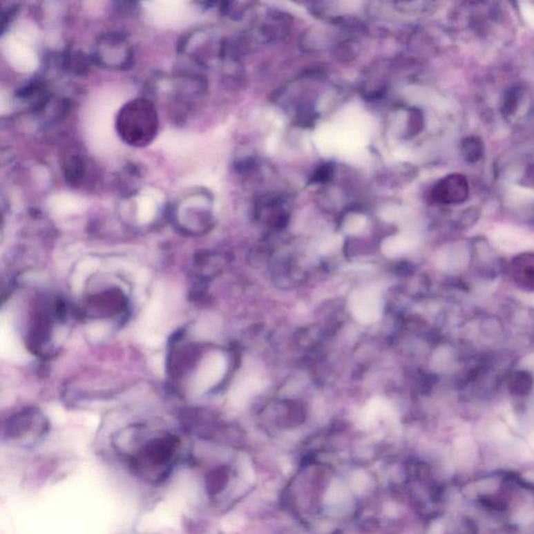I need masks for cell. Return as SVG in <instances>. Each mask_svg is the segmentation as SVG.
<instances>
[{
	"label": "cell",
	"instance_id": "1",
	"mask_svg": "<svg viewBox=\"0 0 534 534\" xmlns=\"http://www.w3.org/2000/svg\"><path fill=\"white\" fill-rule=\"evenodd\" d=\"M159 126L157 110L147 98L126 102L117 115L116 128L122 140L132 146L142 147L155 139Z\"/></svg>",
	"mask_w": 534,
	"mask_h": 534
},
{
	"label": "cell",
	"instance_id": "2",
	"mask_svg": "<svg viewBox=\"0 0 534 534\" xmlns=\"http://www.w3.org/2000/svg\"><path fill=\"white\" fill-rule=\"evenodd\" d=\"M173 302L166 290H158L145 309L138 328V337L147 347H155L164 341L173 323Z\"/></svg>",
	"mask_w": 534,
	"mask_h": 534
},
{
	"label": "cell",
	"instance_id": "3",
	"mask_svg": "<svg viewBox=\"0 0 534 534\" xmlns=\"http://www.w3.org/2000/svg\"><path fill=\"white\" fill-rule=\"evenodd\" d=\"M133 60L132 45L124 35L108 32L96 43L94 61L110 69H126Z\"/></svg>",
	"mask_w": 534,
	"mask_h": 534
},
{
	"label": "cell",
	"instance_id": "4",
	"mask_svg": "<svg viewBox=\"0 0 534 534\" xmlns=\"http://www.w3.org/2000/svg\"><path fill=\"white\" fill-rule=\"evenodd\" d=\"M227 358L220 352H212L202 359L192 383L193 394H202L220 383L226 374Z\"/></svg>",
	"mask_w": 534,
	"mask_h": 534
},
{
	"label": "cell",
	"instance_id": "5",
	"mask_svg": "<svg viewBox=\"0 0 534 534\" xmlns=\"http://www.w3.org/2000/svg\"><path fill=\"white\" fill-rule=\"evenodd\" d=\"M350 308L358 322L372 324L377 322L381 314V298L379 292L372 288H360L350 298Z\"/></svg>",
	"mask_w": 534,
	"mask_h": 534
},
{
	"label": "cell",
	"instance_id": "6",
	"mask_svg": "<svg viewBox=\"0 0 534 534\" xmlns=\"http://www.w3.org/2000/svg\"><path fill=\"white\" fill-rule=\"evenodd\" d=\"M468 196V181L461 175H447L432 189L433 198L441 204H458L464 202Z\"/></svg>",
	"mask_w": 534,
	"mask_h": 534
},
{
	"label": "cell",
	"instance_id": "7",
	"mask_svg": "<svg viewBox=\"0 0 534 534\" xmlns=\"http://www.w3.org/2000/svg\"><path fill=\"white\" fill-rule=\"evenodd\" d=\"M0 353L3 358L11 362H26L28 358L15 329L5 315L1 316L0 325Z\"/></svg>",
	"mask_w": 534,
	"mask_h": 534
},
{
	"label": "cell",
	"instance_id": "8",
	"mask_svg": "<svg viewBox=\"0 0 534 534\" xmlns=\"http://www.w3.org/2000/svg\"><path fill=\"white\" fill-rule=\"evenodd\" d=\"M511 276L519 288L534 292V253L517 256L511 262Z\"/></svg>",
	"mask_w": 534,
	"mask_h": 534
},
{
	"label": "cell",
	"instance_id": "9",
	"mask_svg": "<svg viewBox=\"0 0 534 534\" xmlns=\"http://www.w3.org/2000/svg\"><path fill=\"white\" fill-rule=\"evenodd\" d=\"M260 381L254 374H242L237 378L230 392L233 404H242L256 390H259Z\"/></svg>",
	"mask_w": 534,
	"mask_h": 534
},
{
	"label": "cell",
	"instance_id": "10",
	"mask_svg": "<svg viewBox=\"0 0 534 534\" xmlns=\"http://www.w3.org/2000/svg\"><path fill=\"white\" fill-rule=\"evenodd\" d=\"M98 265H99V260L94 257H88L79 262V265L75 269V274H73V281H71L73 292H81L86 280L97 269Z\"/></svg>",
	"mask_w": 534,
	"mask_h": 534
},
{
	"label": "cell",
	"instance_id": "11",
	"mask_svg": "<svg viewBox=\"0 0 534 534\" xmlns=\"http://www.w3.org/2000/svg\"><path fill=\"white\" fill-rule=\"evenodd\" d=\"M220 329V323L218 317L207 315L198 323L194 329V335L198 338H212L218 334Z\"/></svg>",
	"mask_w": 534,
	"mask_h": 534
},
{
	"label": "cell",
	"instance_id": "12",
	"mask_svg": "<svg viewBox=\"0 0 534 534\" xmlns=\"http://www.w3.org/2000/svg\"><path fill=\"white\" fill-rule=\"evenodd\" d=\"M86 165L83 158L79 155H71L67 158L65 163V175L70 183H79L85 175Z\"/></svg>",
	"mask_w": 534,
	"mask_h": 534
},
{
	"label": "cell",
	"instance_id": "13",
	"mask_svg": "<svg viewBox=\"0 0 534 534\" xmlns=\"http://www.w3.org/2000/svg\"><path fill=\"white\" fill-rule=\"evenodd\" d=\"M509 390L517 396H524L532 388V377L525 370L515 372L509 380Z\"/></svg>",
	"mask_w": 534,
	"mask_h": 534
},
{
	"label": "cell",
	"instance_id": "14",
	"mask_svg": "<svg viewBox=\"0 0 534 534\" xmlns=\"http://www.w3.org/2000/svg\"><path fill=\"white\" fill-rule=\"evenodd\" d=\"M464 155L468 161H477L482 155V144L477 138H468L464 142Z\"/></svg>",
	"mask_w": 534,
	"mask_h": 534
},
{
	"label": "cell",
	"instance_id": "15",
	"mask_svg": "<svg viewBox=\"0 0 534 534\" xmlns=\"http://www.w3.org/2000/svg\"><path fill=\"white\" fill-rule=\"evenodd\" d=\"M106 331H108V326L102 323H95L88 328V333L93 339L102 338L106 335Z\"/></svg>",
	"mask_w": 534,
	"mask_h": 534
}]
</instances>
